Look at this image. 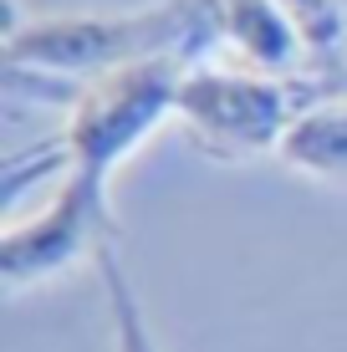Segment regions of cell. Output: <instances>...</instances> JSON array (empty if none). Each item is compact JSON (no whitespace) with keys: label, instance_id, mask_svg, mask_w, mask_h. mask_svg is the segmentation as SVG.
Returning a JSON list of instances; mask_svg holds the SVG:
<instances>
[{"label":"cell","instance_id":"obj_2","mask_svg":"<svg viewBox=\"0 0 347 352\" xmlns=\"http://www.w3.org/2000/svg\"><path fill=\"white\" fill-rule=\"evenodd\" d=\"M322 77H266V72L194 67L179 87V123L189 143L214 164H250L281 153L291 123L317 102H332Z\"/></svg>","mask_w":347,"mask_h":352},{"label":"cell","instance_id":"obj_5","mask_svg":"<svg viewBox=\"0 0 347 352\" xmlns=\"http://www.w3.org/2000/svg\"><path fill=\"white\" fill-rule=\"evenodd\" d=\"M225 41L245 56L250 72L266 77H291V67L306 52L281 0H225Z\"/></svg>","mask_w":347,"mask_h":352},{"label":"cell","instance_id":"obj_4","mask_svg":"<svg viewBox=\"0 0 347 352\" xmlns=\"http://www.w3.org/2000/svg\"><path fill=\"white\" fill-rule=\"evenodd\" d=\"M107 240H117L107 184L87 174H62L56 194L31 220L5 225V235H0V291L21 296V291H36L77 265H98V250Z\"/></svg>","mask_w":347,"mask_h":352},{"label":"cell","instance_id":"obj_3","mask_svg":"<svg viewBox=\"0 0 347 352\" xmlns=\"http://www.w3.org/2000/svg\"><path fill=\"white\" fill-rule=\"evenodd\" d=\"M189 72L194 67L179 62V56H153V62L87 77L67 107L62 133H56L67 153V174L113 184V174L138 153V143L164 118H179V87H184Z\"/></svg>","mask_w":347,"mask_h":352},{"label":"cell","instance_id":"obj_8","mask_svg":"<svg viewBox=\"0 0 347 352\" xmlns=\"http://www.w3.org/2000/svg\"><path fill=\"white\" fill-rule=\"evenodd\" d=\"M281 10L291 16L296 36H302L306 56H327L332 67L347 52V0H281Z\"/></svg>","mask_w":347,"mask_h":352},{"label":"cell","instance_id":"obj_6","mask_svg":"<svg viewBox=\"0 0 347 352\" xmlns=\"http://www.w3.org/2000/svg\"><path fill=\"white\" fill-rule=\"evenodd\" d=\"M276 159L306 179H327V184H347V97L306 107L291 123Z\"/></svg>","mask_w":347,"mask_h":352},{"label":"cell","instance_id":"obj_7","mask_svg":"<svg viewBox=\"0 0 347 352\" xmlns=\"http://www.w3.org/2000/svg\"><path fill=\"white\" fill-rule=\"evenodd\" d=\"M98 286H102V311H107V352H164V342L153 337L148 311L138 301V286L128 281L117 240H107L98 250Z\"/></svg>","mask_w":347,"mask_h":352},{"label":"cell","instance_id":"obj_1","mask_svg":"<svg viewBox=\"0 0 347 352\" xmlns=\"http://www.w3.org/2000/svg\"><path fill=\"white\" fill-rule=\"evenodd\" d=\"M214 41H225V0H159L128 16L16 21L5 31V67L87 82L113 67L153 62V56H179L199 67V56Z\"/></svg>","mask_w":347,"mask_h":352}]
</instances>
